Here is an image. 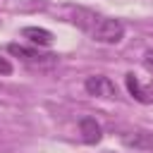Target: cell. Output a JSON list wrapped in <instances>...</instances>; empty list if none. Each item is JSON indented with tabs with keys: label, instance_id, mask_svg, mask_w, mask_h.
<instances>
[{
	"label": "cell",
	"instance_id": "3",
	"mask_svg": "<svg viewBox=\"0 0 153 153\" xmlns=\"http://www.w3.org/2000/svg\"><path fill=\"white\" fill-rule=\"evenodd\" d=\"M122 143L127 148L134 151H153V134L151 131H124L122 134Z\"/></svg>",
	"mask_w": 153,
	"mask_h": 153
},
{
	"label": "cell",
	"instance_id": "9",
	"mask_svg": "<svg viewBox=\"0 0 153 153\" xmlns=\"http://www.w3.org/2000/svg\"><path fill=\"white\" fill-rule=\"evenodd\" d=\"M143 65H146V69L153 72V50H148V53L143 55Z\"/></svg>",
	"mask_w": 153,
	"mask_h": 153
},
{
	"label": "cell",
	"instance_id": "2",
	"mask_svg": "<svg viewBox=\"0 0 153 153\" xmlns=\"http://www.w3.org/2000/svg\"><path fill=\"white\" fill-rule=\"evenodd\" d=\"M84 88L88 96H96V98H115L117 96V88H115V81L105 74H93L84 81Z\"/></svg>",
	"mask_w": 153,
	"mask_h": 153
},
{
	"label": "cell",
	"instance_id": "4",
	"mask_svg": "<svg viewBox=\"0 0 153 153\" xmlns=\"http://www.w3.org/2000/svg\"><path fill=\"white\" fill-rule=\"evenodd\" d=\"M79 131H81L84 143H98V141H100V136H103L100 124H98L93 117H84V120L79 122Z\"/></svg>",
	"mask_w": 153,
	"mask_h": 153
},
{
	"label": "cell",
	"instance_id": "8",
	"mask_svg": "<svg viewBox=\"0 0 153 153\" xmlns=\"http://www.w3.org/2000/svg\"><path fill=\"white\" fill-rule=\"evenodd\" d=\"M0 74H5V76H7V74H12V65H10L5 57H0Z\"/></svg>",
	"mask_w": 153,
	"mask_h": 153
},
{
	"label": "cell",
	"instance_id": "6",
	"mask_svg": "<svg viewBox=\"0 0 153 153\" xmlns=\"http://www.w3.org/2000/svg\"><path fill=\"white\" fill-rule=\"evenodd\" d=\"M124 84H127V91H129L139 103H148V100H151V88H143V86H141V81H139L131 72L124 76Z\"/></svg>",
	"mask_w": 153,
	"mask_h": 153
},
{
	"label": "cell",
	"instance_id": "5",
	"mask_svg": "<svg viewBox=\"0 0 153 153\" xmlns=\"http://www.w3.org/2000/svg\"><path fill=\"white\" fill-rule=\"evenodd\" d=\"M22 36L24 38H29L33 45H50L53 43V33L48 31V29H41V26H26L24 31H22Z\"/></svg>",
	"mask_w": 153,
	"mask_h": 153
},
{
	"label": "cell",
	"instance_id": "7",
	"mask_svg": "<svg viewBox=\"0 0 153 153\" xmlns=\"http://www.w3.org/2000/svg\"><path fill=\"white\" fill-rule=\"evenodd\" d=\"M12 55H22L24 60H29V62H41L43 57H50V55H41L38 50H29V48H24V45H17V43H12L10 48H7Z\"/></svg>",
	"mask_w": 153,
	"mask_h": 153
},
{
	"label": "cell",
	"instance_id": "1",
	"mask_svg": "<svg viewBox=\"0 0 153 153\" xmlns=\"http://www.w3.org/2000/svg\"><path fill=\"white\" fill-rule=\"evenodd\" d=\"M81 14H84L86 19H74V22H79V26L86 29V31L91 33L93 41H98V43H108V45L122 41V36H124V26H122L120 19H112V17H98V14H93V12H81Z\"/></svg>",
	"mask_w": 153,
	"mask_h": 153
}]
</instances>
